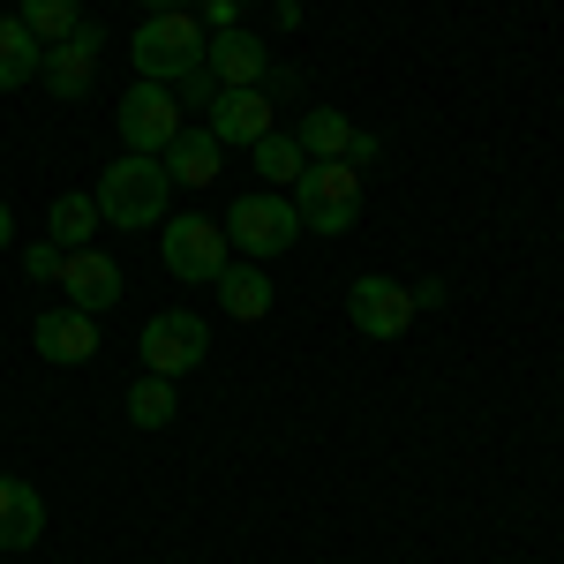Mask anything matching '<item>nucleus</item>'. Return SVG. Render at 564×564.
Instances as JSON below:
<instances>
[{
	"instance_id": "1",
	"label": "nucleus",
	"mask_w": 564,
	"mask_h": 564,
	"mask_svg": "<svg viewBox=\"0 0 564 564\" xmlns=\"http://www.w3.org/2000/svg\"><path fill=\"white\" fill-rule=\"evenodd\" d=\"M98 218L106 226H121V234H135V226H166V204H174V174L159 166V159H143V151H121L106 174H98Z\"/></svg>"
},
{
	"instance_id": "2",
	"label": "nucleus",
	"mask_w": 564,
	"mask_h": 564,
	"mask_svg": "<svg viewBox=\"0 0 564 564\" xmlns=\"http://www.w3.org/2000/svg\"><path fill=\"white\" fill-rule=\"evenodd\" d=\"M204 45H212V31L196 23V8H174V15H151L129 39V61L143 84H181L188 68H204Z\"/></svg>"
},
{
	"instance_id": "3",
	"label": "nucleus",
	"mask_w": 564,
	"mask_h": 564,
	"mask_svg": "<svg viewBox=\"0 0 564 564\" xmlns=\"http://www.w3.org/2000/svg\"><path fill=\"white\" fill-rule=\"evenodd\" d=\"M294 212H302V234H347L354 226V204H361V166L354 159H308L302 181H294Z\"/></svg>"
},
{
	"instance_id": "4",
	"label": "nucleus",
	"mask_w": 564,
	"mask_h": 564,
	"mask_svg": "<svg viewBox=\"0 0 564 564\" xmlns=\"http://www.w3.org/2000/svg\"><path fill=\"white\" fill-rule=\"evenodd\" d=\"M226 226V241L241 249V257H286L294 241H302V212H294V196H279V188H257V196H234V212L218 218Z\"/></svg>"
},
{
	"instance_id": "5",
	"label": "nucleus",
	"mask_w": 564,
	"mask_h": 564,
	"mask_svg": "<svg viewBox=\"0 0 564 564\" xmlns=\"http://www.w3.org/2000/svg\"><path fill=\"white\" fill-rule=\"evenodd\" d=\"M143 369L151 377H188V369H204V354H212V332H204V316L196 308H159L151 324H143Z\"/></svg>"
},
{
	"instance_id": "6",
	"label": "nucleus",
	"mask_w": 564,
	"mask_h": 564,
	"mask_svg": "<svg viewBox=\"0 0 564 564\" xmlns=\"http://www.w3.org/2000/svg\"><path fill=\"white\" fill-rule=\"evenodd\" d=\"M159 257H166V271H174L181 286H212L218 271H226V226L181 212V218H166V234H159Z\"/></svg>"
},
{
	"instance_id": "7",
	"label": "nucleus",
	"mask_w": 564,
	"mask_h": 564,
	"mask_svg": "<svg viewBox=\"0 0 564 564\" xmlns=\"http://www.w3.org/2000/svg\"><path fill=\"white\" fill-rule=\"evenodd\" d=\"M113 121H121V151L159 159V151L181 135V98L166 84H143V76H135V84L121 90V106H113Z\"/></svg>"
},
{
	"instance_id": "8",
	"label": "nucleus",
	"mask_w": 564,
	"mask_h": 564,
	"mask_svg": "<svg viewBox=\"0 0 564 564\" xmlns=\"http://www.w3.org/2000/svg\"><path fill=\"white\" fill-rule=\"evenodd\" d=\"M98 45H106V31H98V23H76L61 45H45L39 76H45V90H53L61 106L90 98V84H98Z\"/></svg>"
},
{
	"instance_id": "9",
	"label": "nucleus",
	"mask_w": 564,
	"mask_h": 564,
	"mask_svg": "<svg viewBox=\"0 0 564 564\" xmlns=\"http://www.w3.org/2000/svg\"><path fill=\"white\" fill-rule=\"evenodd\" d=\"M347 316H354L361 339H406V324H414V286H399V279H354Z\"/></svg>"
},
{
	"instance_id": "10",
	"label": "nucleus",
	"mask_w": 564,
	"mask_h": 564,
	"mask_svg": "<svg viewBox=\"0 0 564 564\" xmlns=\"http://www.w3.org/2000/svg\"><path fill=\"white\" fill-rule=\"evenodd\" d=\"M204 68L218 76V90H257L263 76H271V45L257 39V31H212V45H204Z\"/></svg>"
},
{
	"instance_id": "11",
	"label": "nucleus",
	"mask_w": 564,
	"mask_h": 564,
	"mask_svg": "<svg viewBox=\"0 0 564 564\" xmlns=\"http://www.w3.org/2000/svg\"><path fill=\"white\" fill-rule=\"evenodd\" d=\"M61 302L84 308V316L113 308L121 302V263L98 257V249H68V257H61Z\"/></svg>"
},
{
	"instance_id": "12",
	"label": "nucleus",
	"mask_w": 564,
	"mask_h": 564,
	"mask_svg": "<svg viewBox=\"0 0 564 564\" xmlns=\"http://www.w3.org/2000/svg\"><path fill=\"white\" fill-rule=\"evenodd\" d=\"M294 143H302V159H354V166H369V159H377V135H361L339 106H308Z\"/></svg>"
},
{
	"instance_id": "13",
	"label": "nucleus",
	"mask_w": 564,
	"mask_h": 564,
	"mask_svg": "<svg viewBox=\"0 0 564 564\" xmlns=\"http://www.w3.org/2000/svg\"><path fill=\"white\" fill-rule=\"evenodd\" d=\"M31 347L45 354V361H61V369H76V361H90L98 354V324H90L84 308H45L39 324H31Z\"/></svg>"
},
{
	"instance_id": "14",
	"label": "nucleus",
	"mask_w": 564,
	"mask_h": 564,
	"mask_svg": "<svg viewBox=\"0 0 564 564\" xmlns=\"http://www.w3.org/2000/svg\"><path fill=\"white\" fill-rule=\"evenodd\" d=\"M204 129L218 135V143H257V135H271V90H218L212 98V121Z\"/></svg>"
},
{
	"instance_id": "15",
	"label": "nucleus",
	"mask_w": 564,
	"mask_h": 564,
	"mask_svg": "<svg viewBox=\"0 0 564 564\" xmlns=\"http://www.w3.org/2000/svg\"><path fill=\"white\" fill-rule=\"evenodd\" d=\"M218 151H226V143H218L212 129H188V121H181V135L159 151V166H166L181 188H212L218 181Z\"/></svg>"
},
{
	"instance_id": "16",
	"label": "nucleus",
	"mask_w": 564,
	"mask_h": 564,
	"mask_svg": "<svg viewBox=\"0 0 564 564\" xmlns=\"http://www.w3.org/2000/svg\"><path fill=\"white\" fill-rule=\"evenodd\" d=\"M39 534H45V497L31 481L0 475V550H31Z\"/></svg>"
},
{
	"instance_id": "17",
	"label": "nucleus",
	"mask_w": 564,
	"mask_h": 564,
	"mask_svg": "<svg viewBox=\"0 0 564 564\" xmlns=\"http://www.w3.org/2000/svg\"><path fill=\"white\" fill-rule=\"evenodd\" d=\"M212 286H218V308H226L234 324H263V316H271V302H279V294H271V279H263L257 263H226Z\"/></svg>"
},
{
	"instance_id": "18",
	"label": "nucleus",
	"mask_w": 564,
	"mask_h": 564,
	"mask_svg": "<svg viewBox=\"0 0 564 564\" xmlns=\"http://www.w3.org/2000/svg\"><path fill=\"white\" fill-rule=\"evenodd\" d=\"M106 218H98V196H76V188H61L53 196V212H45V234H53V249H90V234H98Z\"/></svg>"
},
{
	"instance_id": "19",
	"label": "nucleus",
	"mask_w": 564,
	"mask_h": 564,
	"mask_svg": "<svg viewBox=\"0 0 564 564\" xmlns=\"http://www.w3.org/2000/svg\"><path fill=\"white\" fill-rule=\"evenodd\" d=\"M45 45L23 31V15H0V90H23L31 76H39Z\"/></svg>"
},
{
	"instance_id": "20",
	"label": "nucleus",
	"mask_w": 564,
	"mask_h": 564,
	"mask_svg": "<svg viewBox=\"0 0 564 564\" xmlns=\"http://www.w3.org/2000/svg\"><path fill=\"white\" fill-rule=\"evenodd\" d=\"M174 406H181L174 377H151V369H143V384L129 391V422H135V430H166V422H174Z\"/></svg>"
},
{
	"instance_id": "21",
	"label": "nucleus",
	"mask_w": 564,
	"mask_h": 564,
	"mask_svg": "<svg viewBox=\"0 0 564 564\" xmlns=\"http://www.w3.org/2000/svg\"><path fill=\"white\" fill-rule=\"evenodd\" d=\"M15 15H23V31H31L39 45H61L76 23H84V8H76V0H23Z\"/></svg>"
},
{
	"instance_id": "22",
	"label": "nucleus",
	"mask_w": 564,
	"mask_h": 564,
	"mask_svg": "<svg viewBox=\"0 0 564 564\" xmlns=\"http://www.w3.org/2000/svg\"><path fill=\"white\" fill-rule=\"evenodd\" d=\"M249 151H257V174H263V181H279V188H286V181H302V166H308L302 143H294V135H279V129L257 135Z\"/></svg>"
},
{
	"instance_id": "23",
	"label": "nucleus",
	"mask_w": 564,
	"mask_h": 564,
	"mask_svg": "<svg viewBox=\"0 0 564 564\" xmlns=\"http://www.w3.org/2000/svg\"><path fill=\"white\" fill-rule=\"evenodd\" d=\"M196 8H204L196 23H212V31H234L241 23V0H196Z\"/></svg>"
},
{
	"instance_id": "24",
	"label": "nucleus",
	"mask_w": 564,
	"mask_h": 564,
	"mask_svg": "<svg viewBox=\"0 0 564 564\" xmlns=\"http://www.w3.org/2000/svg\"><path fill=\"white\" fill-rule=\"evenodd\" d=\"M61 257H68V249H53V241H45V249H31L23 263H31V279H53V271H61Z\"/></svg>"
},
{
	"instance_id": "25",
	"label": "nucleus",
	"mask_w": 564,
	"mask_h": 564,
	"mask_svg": "<svg viewBox=\"0 0 564 564\" xmlns=\"http://www.w3.org/2000/svg\"><path fill=\"white\" fill-rule=\"evenodd\" d=\"M8 241H15V212H8V196H0V257H8Z\"/></svg>"
},
{
	"instance_id": "26",
	"label": "nucleus",
	"mask_w": 564,
	"mask_h": 564,
	"mask_svg": "<svg viewBox=\"0 0 564 564\" xmlns=\"http://www.w3.org/2000/svg\"><path fill=\"white\" fill-rule=\"evenodd\" d=\"M279 8V23H302V0H271Z\"/></svg>"
},
{
	"instance_id": "27",
	"label": "nucleus",
	"mask_w": 564,
	"mask_h": 564,
	"mask_svg": "<svg viewBox=\"0 0 564 564\" xmlns=\"http://www.w3.org/2000/svg\"><path fill=\"white\" fill-rule=\"evenodd\" d=\"M151 15H174V8H196V0H143Z\"/></svg>"
}]
</instances>
